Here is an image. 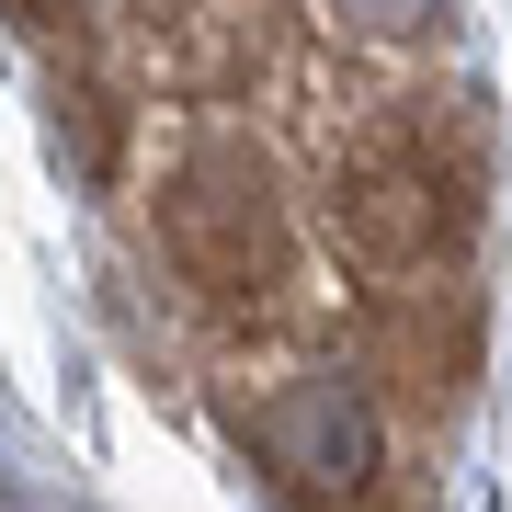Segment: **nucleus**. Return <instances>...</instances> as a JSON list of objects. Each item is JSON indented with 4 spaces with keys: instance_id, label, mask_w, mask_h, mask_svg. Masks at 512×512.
Segmentation results:
<instances>
[{
    "instance_id": "1",
    "label": "nucleus",
    "mask_w": 512,
    "mask_h": 512,
    "mask_svg": "<svg viewBox=\"0 0 512 512\" xmlns=\"http://www.w3.org/2000/svg\"><path fill=\"white\" fill-rule=\"evenodd\" d=\"M330 228H342V251L365 262V274H421L433 251H456L467 228V171L444 160L433 137H365L342 160V183H330Z\"/></svg>"
},
{
    "instance_id": "2",
    "label": "nucleus",
    "mask_w": 512,
    "mask_h": 512,
    "mask_svg": "<svg viewBox=\"0 0 512 512\" xmlns=\"http://www.w3.org/2000/svg\"><path fill=\"white\" fill-rule=\"evenodd\" d=\"M160 228L205 296H262L285 274V217H274V183H262L251 148H194L160 194Z\"/></svg>"
},
{
    "instance_id": "3",
    "label": "nucleus",
    "mask_w": 512,
    "mask_h": 512,
    "mask_svg": "<svg viewBox=\"0 0 512 512\" xmlns=\"http://www.w3.org/2000/svg\"><path fill=\"white\" fill-rule=\"evenodd\" d=\"M251 433H262V456H274L285 478H319V490H353V478L376 467V410L353 399L342 376L274 387V399L251 410Z\"/></svg>"
}]
</instances>
